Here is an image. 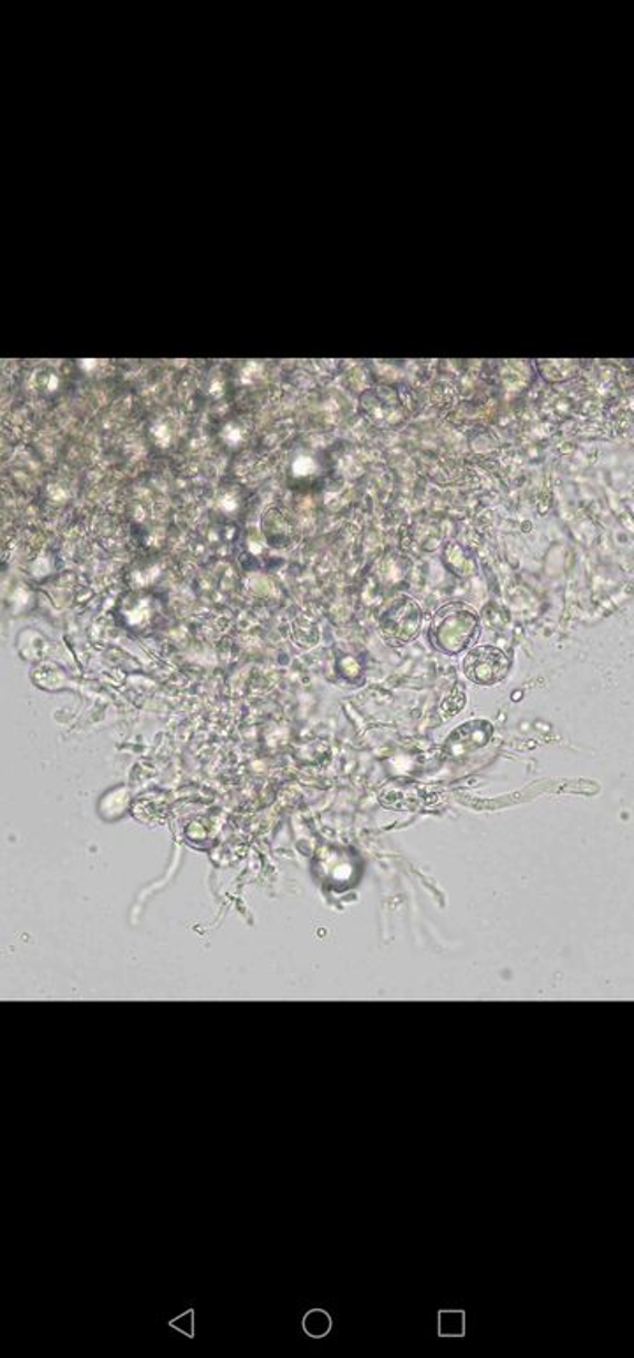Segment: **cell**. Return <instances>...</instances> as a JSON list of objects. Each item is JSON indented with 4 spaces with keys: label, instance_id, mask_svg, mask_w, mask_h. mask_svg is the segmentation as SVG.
Masks as SVG:
<instances>
[{
    "label": "cell",
    "instance_id": "4",
    "mask_svg": "<svg viewBox=\"0 0 634 1358\" xmlns=\"http://www.w3.org/2000/svg\"><path fill=\"white\" fill-rule=\"evenodd\" d=\"M445 562L458 576L469 577L475 572V562L467 558L460 545H449L448 549H446Z\"/></svg>",
    "mask_w": 634,
    "mask_h": 1358
},
{
    "label": "cell",
    "instance_id": "1",
    "mask_svg": "<svg viewBox=\"0 0 634 1358\" xmlns=\"http://www.w3.org/2000/svg\"><path fill=\"white\" fill-rule=\"evenodd\" d=\"M479 634V615L464 601L440 607L432 619L430 639L445 654H462Z\"/></svg>",
    "mask_w": 634,
    "mask_h": 1358
},
{
    "label": "cell",
    "instance_id": "3",
    "mask_svg": "<svg viewBox=\"0 0 634 1358\" xmlns=\"http://www.w3.org/2000/svg\"><path fill=\"white\" fill-rule=\"evenodd\" d=\"M511 660L496 646H478L470 649L464 660V672L476 685L492 687L501 683L509 672Z\"/></svg>",
    "mask_w": 634,
    "mask_h": 1358
},
{
    "label": "cell",
    "instance_id": "2",
    "mask_svg": "<svg viewBox=\"0 0 634 1358\" xmlns=\"http://www.w3.org/2000/svg\"><path fill=\"white\" fill-rule=\"evenodd\" d=\"M422 627V607L415 598L402 595L389 604L381 616V634L392 645L401 646L410 642L419 634Z\"/></svg>",
    "mask_w": 634,
    "mask_h": 1358
}]
</instances>
